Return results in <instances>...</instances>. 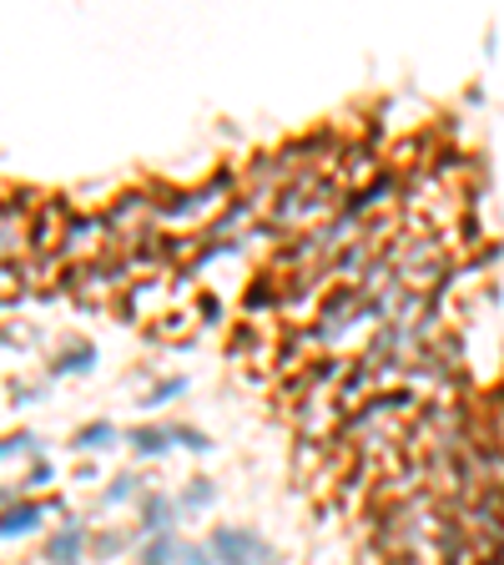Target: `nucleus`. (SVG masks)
Returning a JSON list of instances; mask_svg holds the SVG:
<instances>
[{"label": "nucleus", "instance_id": "f257e3e1", "mask_svg": "<svg viewBox=\"0 0 504 565\" xmlns=\"http://www.w3.org/2000/svg\"><path fill=\"white\" fill-rule=\"evenodd\" d=\"M212 555H217V565H273L277 561V551L258 535V530H242V525H222V530H212Z\"/></svg>", "mask_w": 504, "mask_h": 565}, {"label": "nucleus", "instance_id": "f03ea898", "mask_svg": "<svg viewBox=\"0 0 504 565\" xmlns=\"http://www.w3.org/2000/svg\"><path fill=\"white\" fill-rule=\"evenodd\" d=\"M91 551V530L81 525V520H66V525L51 535L46 545H41V555H46V565H81V555Z\"/></svg>", "mask_w": 504, "mask_h": 565}, {"label": "nucleus", "instance_id": "7ed1b4c3", "mask_svg": "<svg viewBox=\"0 0 504 565\" xmlns=\"http://www.w3.org/2000/svg\"><path fill=\"white\" fill-rule=\"evenodd\" d=\"M46 510H51L46 500H11V506L0 510V541H21V535L41 530Z\"/></svg>", "mask_w": 504, "mask_h": 565}, {"label": "nucleus", "instance_id": "20e7f679", "mask_svg": "<svg viewBox=\"0 0 504 565\" xmlns=\"http://www.w3.org/2000/svg\"><path fill=\"white\" fill-rule=\"evenodd\" d=\"M177 530V500H167L162 490H152V495H142V520H136V535H172Z\"/></svg>", "mask_w": 504, "mask_h": 565}, {"label": "nucleus", "instance_id": "39448f33", "mask_svg": "<svg viewBox=\"0 0 504 565\" xmlns=\"http://www.w3.org/2000/svg\"><path fill=\"white\" fill-rule=\"evenodd\" d=\"M127 445H132V455H142V459H162V455H172V424H136V430H127Z\"/></svg>", "mask_w": 504, "mask_h": 565}, {"label": "nucleus", "instance_id": "423d86ee", "mask_svg": "<svg viewBox=\"0 0 504 565\" xmlns=\"http://www.w3.org/2000/svg\"><path fill=\"white\" fill-rule=\"evenodd\" d=\"M97 369V344H81V338H72L66 349L51 359V373L56 379H72V373H91Z\"/></svg>", "mask_w": 504, "mask_h": 565}, {"label": "nucleus", "instance_id": "0eeeda50", "mask_svg": "<svg viewBox=\"0 0 504 565\" xmlns=\"http://www.w3.org/2000/svg\"><path fill=\"white\" fill-rule=\"evenodd\" d=\"M177 551H182L177 530H172V535H152V541L142 545V555H136V565H177Z\"/></svg>", "mask_w": 504, "mask_h": 565}, {"label": "nucleus", "instance_id": "6e6552de", "mask_svg": "<svg viewBox=\"0 0 504 565\" xmlns=\"http://www.w3.org/2000/svg\"><path fill=\"white\" fill-rule=\"evenodd\" d=\"M107 445H117V424H107V420L86 424V430L72 434V449H107Z\"/></svg>", "mask_w": 504, "mask_h": 565}, {"label": "nucleus", "instance_id": "1a4fd4ad", "mask_svg": "<svg viewBox=\"0 0 504 565\" xmlns=\"http://www.w3.org/2000/svg\"><path fill=\"white\" fill-rule=\"evenodd\" d=\"M25 455H41V439L31 430H15V434H0V459H25Z\"/></svg>", "mask_w": 504, "mask_h": 565}, {"label": "nucleus", "instance_id": "9d476101", "mask_svg": "<svg viewBox=\"0 0 504 565\" xmlns=\"http://www.w3.org/2000/svg\"><path fill=\"white\" fill-rule=\"evenodd\" d=\"M182 394H187V379H162V384L146 389L142 410H162V404H172V399H182Z\"/></svg>", "mask_w": 504, "mask_h": 565}, {"label": "nucleus", "instance_id": "9b49d317", "mask_svg": "<svg viewBox=\"0 0 504 565\" xmlns=\"http://www.w3.org/2000/svg\"><path fill=\"white\" fill-rule=\"evenodd\" d=\"M136 490H142V485H136V475H117V480L107 485V490H101V506H127V500H136Z\"/></svg>", "mask_w": 504, "mask_h": 565}, {"label": "nucleus", "instance_id": "f8f14e48", "mask_svg": "<svg viewBox=\"0 0 504 565\" xmlns=\"http://www.w3.org/2000/svg\"><path fill=\"white\" fill-rule=\"evenodd\" d=\"M212 500H217V485H212V480H193V485H187V495L177 500V506H182V510H207Z\"/></svg>", "mask_w": 504, "mask_h": 565}, {"label": "nucleus", "instance_id": "ddd939ff", "mask_svg": "<svg viewBox=\"0 0 504 565\" xmlns=\"http://www.w3.org/2000/svg\"><path fill=\"white\" fill-rule=\"evenodd\" d=\"M172 439H177V445H187L193 455H207V449H212V439H207L202 430H193V424H172Z\"/></svg>", "mask_w": 504, "mask_h": 565}, {"label": "nucleus", "instance_id": "4468645a", "mask_svg": "<svg viewBox=\"0 0 504 565\" xmlns=\"http://www.w3.org/2000/svg\"><path fill=\"white\" fill-rule=\"evenodd\" d=\"M177 565H217V555H212V545L182 541V551H177Z\"/></svg>", "mask_w": 504, "mask_h": 565}, {"label": "nucleus", "instance_id": "2eb2a0df", "mask_svg": "<svg viewBox=\"0 0 504 565\" xmlns=\"http://www.w3.org/2000/svg\"><path fill=\"white\" fill-rule=\"evenodd\" d=\"M127 545H132V535H97V541H91V555H101V561H111V555H117V551H127Z\"/></svg>", "mask_w": 504, "mask_h": 565}, {"label": "nucleus", "instance_id": "dca6fc26", "mask_svg": "<svg viewBox=\"0 0 504 565\" xmlns=\"http://www.w3.org/2000/svg\"><path fill=\"white\" fill-rule=\"evenodd\" d=\"M25 485H51V465H46V459H36V465H31V480H25Z\"/></svg>", "mask_w": 504, "mask_h": 565}, {"label": "nucleus", "instance_id": "f3484780", "mask_svg": "<svg viewBox=\"0 0 504 565\" xmlns=\"http://www.w3.org/2000/svg\"><path fill=\"white\" fill-rule=\"evenodd\" d=\"M11 500H21V495H15V490H0V510L11 506Z\"/></svg>", "mask_w": 504, "mask_h": 565}]
</instances>
